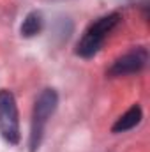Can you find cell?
Returning a JSON list of instances; mask_svg holds the SVG:
<instances>
[{"mask_svg": "<svg viewBox=\"0 0 150 152\" xmlns=\"http://www.w3.org/2000/svg\"><path fill=\"white\" fill-rule=\"evenodd\" d=\"M120 23V14L118 12H110L104 14L101 18H97L95 21H92L87 30L83 32L81 39L76 42L74 53L81 58H92L95 57L101 48L104 46L106 37L115 30V27Z\"/></svg>", "mask_w": 150, "mask_h": 152, "instance_id": "cell-1", "label": "cell"}, {"mask_svg": "<svg viewBox=\"0 0 150 152\" xmlns=\"http://www.w3.org/2000/svg\"><path fill=\"white\" fill-rule=\"evenodd\" d=\"M58 108V94L55 88H44L41 90L37 96L36 103H34V110H32V122H30V136H28V147L30 152H37L42 138H44V131L48 126V120L51 118V115L57 112Z\"/></svg>", "mask_w": 150, "mask_h": 152, "instance_id": "cell-2", "label": "cell"}, {"mask_svg": "<svg viewBox=\"0 0 150 152\" xmlns=\"http://www.w3.org/2000/svg\"><path fill=\"white\" fill-rule=\"evenodd\" d=\"M0 134L9 145H18L21 133H20V113L18 103L11 90H0Z\"/></svg>", "mask_w": 150, "mask_h": 152, "instance_id": "cell-3", "label": "cell"}, {"mask_svg": "<svg viewBox=\"0 0 150 152\" xmlns=\"http://www.w3.org/2000/svg\"><path fill=\"white\" fill-rule=\"evenodd\" d=\"M147 64H149V50L145 46H136L127 53L120 55L118 58H115L113 64L108 67L106 75L110 78L138 75L147 67Z\"/></svg>", "mask_w": 150, "mask_h": 152, "instance_id": "cell-4", "label": "cell"}, {"mask_svg": "<svg viewBox=\"0 0 150 152\" xmlns=\"http://www.w3.org/2000/svg\"><path fill=\"white\" fill-rule=\"evenodd\" d=\"M141 118H143V110H141V106H140V104H133L125 113L120 115V117L117 118V122L111 126V131L115 134H118V133H127V131L134 129V127L141 122Z\"/></svg>", "mask_w": 150, "mask_h": 152, "instance_id": "cell-5", "label": "cell"}, {"mask_svg": "<svg viewBox=\"0 0 150 152\" xmlns=\"http://www.w3.org/2000/svg\"><path fill=\"white\" fill-rule=\"evenodd\" d=\"M42 27H44V20H42V14L37 12V11H32L25 16L21 27H20V34L23 37L30 39V37H36L42 32Z\"/></svg>", "mask_w": 150, "mask_h": 152, "instance_id": "cell-6", "label": "cell"}]
</instances>
